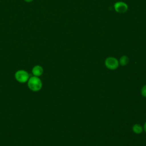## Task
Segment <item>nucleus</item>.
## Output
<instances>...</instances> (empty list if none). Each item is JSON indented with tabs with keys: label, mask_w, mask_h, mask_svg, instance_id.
<instances>
[{
	"label": "nucleus",
	"mask_w": 146,
	"mask_h": 146,
	"mask_svg": "<svg viewBox=\"0 0 146 146\" xmlns=\"http://www.w3.org/2000/svg\"><path fill=\"white\" fill-rule=\"evenodd\" d=\"M27 86L31 91L37 92L42 89V82L39 77L33 76L29 79L27 81Z\"/></svg>",
	"instance_id": "obj_1"
},
{
	"label": "nucleus",
	"mask_w": 146,
	"mask_h": 146,
	"mask_svg": "<svg viewBox=\"0 0 146 146\" xmlns=\"http://www.w3.org/2000/svg\"><path fill=\"white\" fill-rule=\"evenodd\" d=\"M15 78L17 82L21 83H25L27 82L30 78L29 74L24 70H19L17 71L14 75Z\"/></svg>",
	"instance_id": "obj_2"
},
{
	"label": "nucleus",
	"mask_w": 146,
	"mask_h": 146,
	"mask_svg": "<svg viewBox=\"0 0 146 146\" xmlns=\"http://www.w3.org/2000/svg\"><path fill=\"white\" fill-rule=\"evenodd\" d=\"M104 63L106 67L111 70L116 69L119 67V64L118 60L116 58L112 56L107 58L105 60Z\"/></svg>",
	"instance_id": "obj_3"
},
{
	"label": "nucleus",
	"mask_w": 146,
	"mask_h": 146,
	"mask_svg": "<svg viewBox=\"0 0 146 146\" xmlns=\"http://www.w3.org/2000/svg\"><path fill=\"white\" fill-rule=\"evenodd\" d=\"M113 7L115 11L118 13H124L128 9L127 4L122 1L116 2L115 3Z\"/></svg>",
	"instance_id": "obj_4"
},
{
	"label": "nucleus",
	"mask_w": 146,
	"mask_h": 146,
	"mask_svg": "<svg viewBox=\"0 0 146 146\" xmlns=\"http://www.w3.org/2000/svg\"><path fill=\"white\" fill-rule=\"evenodd\" d=\"M31 72L33 76L39 77L43 73V68L40 65H35L33 67Z\"/></svg>",
	"instance_id": "obj_5"
},
{
	"label": "nucleus",
	"mask_w": 146,
	"mask_h": 146,
	"mask_svg": "<svg viewBox=\"0 0 146 146\" xmlns=\"http://www.w3.org/2000/svg\"><path fill=\"white\" fill-rule=\"evenodd\" d=\"M128 62H129V58L126 55H123L119 60V63L122 66H124L127 65L128 63Z\"/></svg>",
	"instance_id": "obj_6"
},
{
	"label": "nucleus",
	"mask_w": 146,
	"mask_h": 146,
	"mask_svg": "<svg viewBox=\"0 0 146 146\" xmlns=\"http://www.w3.org/2000/svg\"><path fill=\"white\" fill-rule=\"evenodd\" d=\"M132 130L133 131L136 133V134H140L143 132V127L140 124H136L135 125H133V127H132Z\"/></svg>",
	"instance_id": "obj_7"
},
{
	"label": "nucleus",
	"mask_w": 146,
	"mask_h": 146,
	"mask_svg": "<svg viewBox=\"0 0 146 146\" xmlns=\"http://www.w3.org/2000/svg\"><path fill=\"white\" fill-rule=\"evenodd\" d=\"M141 94L144 97H146V85L142 87L141 90Z\"/></svg>",
	"instance_id": "obj_8"
},
{
	"label": "nucleus",
	"mask_w": 146,
	"mask_h": 146,
	"mask_svg": "<svg viewBox=\"0 0 146 146\" xmlns=\"http://www.w3.org/2000/svg\"><path fill=\"white\" fill-rule=\"evenodd\" d=\"M34 0H24L25 2H27V3H30V2H31L32 1H33Z\"/></svg>",
	"instance_id": "obj_9"
},
{
	"label": "nucleus",
	"mask_w": 146,
	"mask_h": 146,
	"mask_svg": "<svg viewBox=\"0 0 146 146\" xmlns=\"http://www.w3.org/2000/svg\"><path fill=\"white\" fill-rule=\"evenodd\" d=\"M144 129L145 132H146V122L144 123Z\"/></svg>",
	"instance_id": "obj_10"
}]
</instances>
